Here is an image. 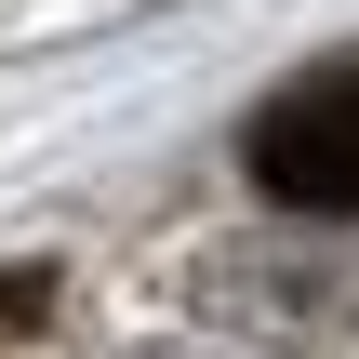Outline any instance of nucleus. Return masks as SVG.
<instances>
[{"mask_svg": "<svg viewBox=\"0 0 359 359\" xmlns=\"http://www.w3.org/2000/svg\"><path fill=\"white\" fill-rule=\"evenodd\" d=\"M40 320H53V280H40V266H13V280H0V346H13V333H40Z\"/></svg>", "mask_w": 359, "mask_h": 359, "instance_id": "nucleus-2", "label": "nucleus"}, {"mask_svg": "<svg viewBox=\"0 0 359 359\" xmlns=\"http://www.w3.org/2000/svg\"><path fill=\"white\" fill-rule=\"evenodd\" d=\"M253 173L293 213H359V53H320L253 107Z\"/></svg>", "mask_w": 359, "mask_h": 359, "instance_id": "nucleus-1", "label": "nucleus"}, {"mask_svg": "<svg viewBox=\"0 0 359 359\" xmlns=\"http://www.w3.org/2000/svg\"><path fill=\"white\" fill-rule=\"evenodd\" d=\"M133 359H213V346H133Z\"/></svg>", "mask_w": 359, "mask_h": 359, "instance_id": "nucleus-3", "label": "nucleus"}]
</instances>
